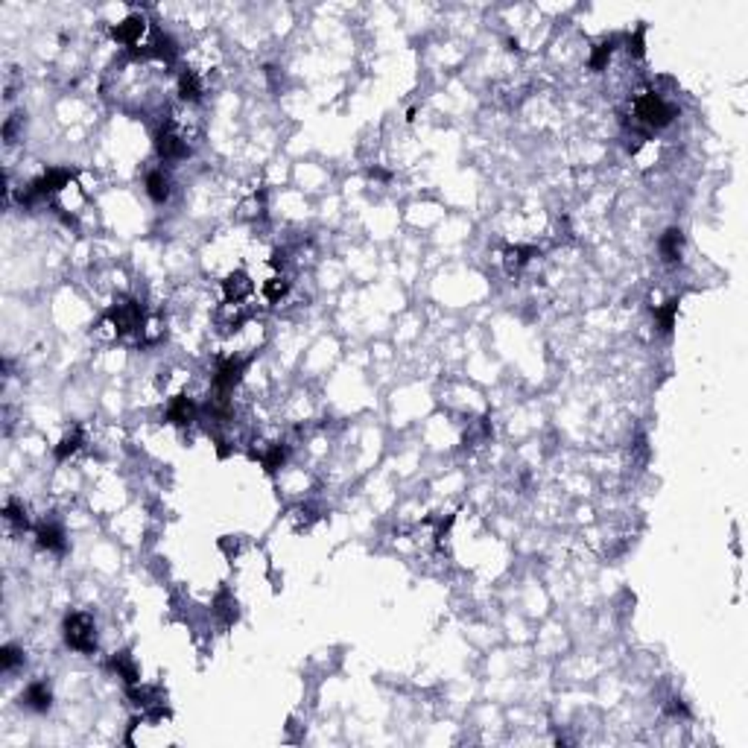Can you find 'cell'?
<instances>
[{
    "label": "cell",
    "instance_id": "6da1fadb",
    "mask_svg": "<svg viewBox=\"0 0 748 748\" xmlns=\"http://www.w3.org/2000/svg\"><path fill=\"white\" fill-rule=\"evenodd\" d=\"M65 640L77 652H94L97 649V625L88 614H68L65 620Z\"/></svg>",
    "mask_w": 748,
    "mask_h": 748
},
{
    "label": "cell",
    "instance_id": "603a6c76",
    "mask_svg": "<svg viewBox=\"0 0 748 748\" xmlns=\"http://www.w3.org/2000/svg\"><path fill=\"white\" fill-rule=\"evenodd\" d=\"M372 176H374V179H389L386 170H372Z\"/></svg>",
    "mask_w": 748,
    "mask_h": 748
},
{
    "label": "cell",
    "instance_id": "d6986e66",
    "mask_svg": "<svg viewBox=\"0 0 748 748\" xmlns=\"http://www.w3.org/2000/svg\"><path fill=\"white\" fill-rule=\"evenodd\" d=\"M611 50H614V47H611V41H605V44H596V47H594V53H591V68H594V70H603V68H605V62L611 59Z\"/></svg>",
    "mask_w": 748,
    "mask_h": 748
},
{
    "label": "cell",
    "instance_id": "277c9868",
    "mask_svg": "<svg viewBox=\"0 0 748 748\" xmlns=\"http://www.w3.org/2000/svg\"><path fill=\"white\" fill-rule=\"evenodd\" d=\"M155 150L161 158L173 161V158H185L188 155V143L181 141V134L173 129V126H161L155 134Z\"/></svg>",
    "mask_w": 748,
    "mask_h": 748
},
{
    "label": "cell",
    "instance_id": "8992f818",
    "mask_svg": "<svg viewBox=\"0 0 748 748\" xmlns=\"http://www.w3.org/2000/svg\"><path fill=\"white\" fill-rule=\"evenodd\" d=\"M146 30V21L141 15H129L126 21H120L117 27H112V39L120 41V44H129V47H138L141 35Z\"/></svg>",
    "mask_w": 748,
    "mask_h": 748
},
{
    "label": "cell",
    "instance_id": "9c48e42d",
    "mask_svg": "<svg viewBox=\"0 0 748 748\" xmlns=\"http://www.w3.org/2000/svg\"><path fill=\"white\" fill-rule=\"evenodd\" d=\"M681 243H684V237H681L678 228H669L667 234L660 237V254H664L667 263H676L681 257Z\"/></svg>",
    "mask_w": 748,
    "mask_h": 748
},
{
    "label": "cell",
    "instance_id": "8fae6325",
    "mask_svg": "<svg viewBox=\"0 0 748 748\" xmlns=\"http://www.w3.org/2000/svg\"><path fill=\"white\" fill-rule=\"evenodd\" d=\"M179 94H181V100H190V103H196L202 97V79L196 77L193 70H185L179 77Z\"/></svg>",
    "mask_w": 748,
    "mask_h": 748
},
{
    "label": "cell",
    "instance_id": "7a4b0ae2",
    "mask_svg": "<svg viewBox=\"0 0 748 748\" xmlns=\"http://www.w3.org/2000/svg\"><path fill=\"white\" fill-rule=\"evenodd\" d=\"M634 112H637V117H640L646 126H655V129L672 123V117H676V108L660 100L658 94H643L640 100H637Z\"/></svg>",
    "mask_w": 748,
    "mask_h": 748
},
{
    "label": "cell",
    "instance_id": "3957f363",
    "mask_svg": "<svg viewBox=\"0 0 748 748\" xmlns=\"http://www.w3.org/2000/svg\"><path fill=\"white\" fill-rule=\"evenodd\" d=\"M108 322L114 325L117 334H129V330L141 327V304L138 301H117L112 310H108Z\"/></svg>",
    "mask_w": 748,
    "mask_h": 748
},
{
    "label": "cell",
    "instance_id": "44dd1931",
    "mask_svg": "<svg viewBox=\"0 0 748 748\" xmlns=\"http://www.w3.org/2000/svg\"><path fill=\"white\" fill-rule=\"evenodd\" d=\"M21 660H23V655L18 652L15 646H3V652H0V667H3V669H15Z\"/></svg>",
    "mask_w": 748,
    "mask_h": 748
},
{
    "label": "cell",
    "instance_id": "ac0fdd59",
    "mask_svg": "<svg viewBox=\"0 0 748 748\" xmlns=\"http://www.w3.org/2000/svg\"><path fill=\"white\" fill-rule=\"evenodd\" d=\"M676 313H678V301H667V307L655 310V319L660 330H672V322H676Z\"/></svg>",
    "mask_w": 748,
    "mask_h": 748
},
{
    "label": "cell",
    "instance_id": "5b68a950",
    "mask_svg": "<svg viewBox=\"0 0 748 748\" xmlns=\"http://www.w3.org/2000/svg\"><path fill=\"white\" fill-rule=\"evenodd\" d=\"M243 369H246V360H240V357H228L225 363H219V369L214 374V386L219 395H228V392L240 383Z\"/></svg>",
    "mask_w": 748,
    "mask_h": 748
},
{
    "label": "cell",
    "instance_id": "30bf717a",
    "mask_svg": "<svg viewBox=\"0 0 748 748\" xmlns=\"http://www.w3.org/2000/svg\"><path fill=\"white\" fill-rule=\"evenodd\" d=\"M146 193H150L152 202H167L170 199V181H167V176L158 173V170H152V173L146 176Z\"/></svg>",
    "mask_w": 748,
    "mask_h": 748
},
{
    "label": "cell",
    "instance_id": "2e32d148",
    "mask_svg": "<svg viewBox=\"0 0 748 748\" xmlns=\"http://www.w3.org/2000/svg\"><path fill=\"white\" fill-rule=\"evenodd\" d=\"M287 290H290V281L287 278H269L266 284H263V296H266V301L278 304L281 299L287 296Z\"/></svg>",
    "mask_w": 748,
    "mask_h": 748
},
{
    "label": "cell",
    "instance_id": "7c38bea8",
    "mask_svg": "<svg viewBox=\"0 0 748 748\" xmlns=\"http://www.w3.org/2000/svg\"><path fill=\"white\" fill-rule=\"evenodd\" d=\"M39 544L44 549H53V553H65V535L53 523H47V526H41V529H39Z\"/></svg>",
    "mask_w": 748,
    "mask_h": 748
},
{
    "label": "cell",
    "instance_id": "ba28073f",
    "mask_svg": "<svg viewBox=\"0 0 748 748\" xmlns=\"http://www.w3.org/2000/svg\"><path fill=\"white\" fill-rule=\"evenodd\" d=\"M23 702H27V707H32V710H39V714H44V710L50 707V702H53L50 687L41 684V681L30 684V687H27V693H23Z\"/></svg>",
    "mask_w": 748,
    "mask_h": 748
},
{
    "label": "cell",
    "instance_id": "ffe728a7",
    "mask_svg": "<svg viewBox=\"0 0 748 748\" xmlns=\"http://www.w3.org/2000/svg\"><path fill=\"white\" fill-rule=\"evenodd\" d=\"M3 514H6V520H9V523H15V526H27V512H23L15 500H9V503H6Z\"/></svg>",
    "mask_w": 748,
    "mask_h": 748
},
{
    "label": "cell",
    "instance_id": "52a82bcc",
    "mask_svg": "<svg viewBox=\"0 0 748 748\" xmlns=\"http://www.w3.org/2000/svg\"><path fill=\"white\" fill-rule=\"evenodd\" d=\"M252 290H254V284H252V278H249L246 272H231V275L223 281V296H225L228 304H237V301H243V299H249Z\"/></svg>",
    "mask_w": 748,
    "mask_h": 748
},
{
    "label": "cell",
    "instance_id": "5bb4252c",
    "mask_svg": "<svg viewBox=\"0 0 748 748\" xmlns=\"http://www.w3.org/2000/svg\"><path fill=\"white\" fill-rule=\"evenodd\" d=\"M112 669H114L126 684H138V667L132 664V658H129L126 652L117 655V658H112Z\"/></svg>",
    "mask_w": 748,
    "mask_h": 748
},
{
    "label": "cell",
    "instance_id": "e0dca14e",
    "mask_svg": "<svg viewBox=\"0 0 748 748\" xmlns=\"http://www.w3.org/2000/svg\"><path fill=\"white\" fill-rule=\"evenodd\" d=\"M82 445V433L79 430H73L70 436H65L62 441H59V447H56V459H68L70 453H77Z\"/></svg>",
    "mask_w": 748,
    "mask_h": 748
},
{
    "label": "cell",
    "instance_id": "7402d4cb",
    "mask_svg": "<svg viewBox=\"0 0 748 748\" xmlns=\"http://www.w3.org/2000/svg\"><path fill=\"white\" fill-rule=\"evenodd\" d=\"M284 456H287V450L281 447V445H275V447H272V450H269L266 456H263L266 471H278V468H281V462H284Z\"/></svg>",
    "mask_w": 748,
    "mask_h": 748
},
{
    "label": "cell",
    "instance_id": "4fadbf2b",
    "mask_svg": "<svg viewBox=\"0 0 748 748\" xmlns=\"http://www.w3.org/2000/svg\"><path fill=\"white\" fill-rule=\"evenodd\" d=\"M193 401L190 398H176L173 403H170V410H167V418L173 421V424H190L193 421Z\"/></svg>",
    "mask_w": 748,
    "mask_h": 748
},
{
    "label": "cell",
    "instance_id": "9a60e30c",
    "mask_svg": "<svg viewBox=\"0 0 748 748\" xmlns=\"http://www.w3.org/2000/svg\"><path fill=\"white\" fill-rule=\"evenodd\" d=\"M535 254V249H526V246H512L506 249V269L509 272H518V269L529 261V257Z\"/></svg>",
    "mask_w": 748,
    "mask_h": 748
}]
</instances>
